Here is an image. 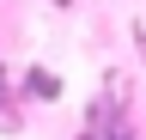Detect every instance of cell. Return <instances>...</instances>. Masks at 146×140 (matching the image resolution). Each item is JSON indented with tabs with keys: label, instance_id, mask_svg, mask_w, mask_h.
Returning a JSON list of instances; mask_svg holds the SVG:
<instances>
[{
	"label": "cell",
	"instance_id": "obj_1",
	"mask_svg": "<svg viewBox=\"0 0 146 140\" xmlns=\"http://www.w3.org/2000/svg\"><path fill=\"white\" fill-rule=\"evenodd\" d=\"M25 85H31L36 98H61V79H55L49 67H31V73H25Z\"/></svg>",
	"mask_w": 146,
	"mask_h": 140
},
{
	"label": "cell",
	"instance_id": "obj_2",
	"mask_svg": "<svg viewBox=\"0 0 146 140\" xmlns=\"http://www.w3.org/2000/svg\"><path fill=\"white\" fill-rule=\"evenodd\" d=\"M0 128H12V116H6V79H0Z\"/></svg>",
	"mask_w": 146,
	"mask_h": 140
}]
</instances>
